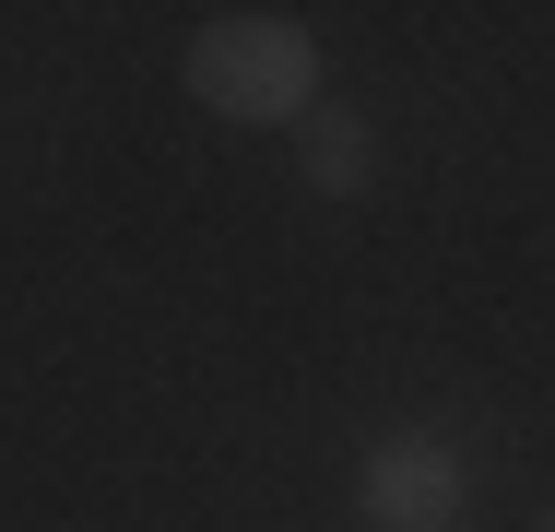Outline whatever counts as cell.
<instances>
[{"instance_id": "1", "label": "cell", "mask_w": 555, "mask_h": 532, "mask_svg": "<svg viewBox=\"0 0 555 532\" xmlns=\"http://www.w3.org/2000/svg\"><path fill=\"white\" fill-rule=\"evenodd\" d=\"M190 96L214 106V118H284L296 130L320 106V48L284 12H214L202 48H190Z\"/></svg>"}, {"instance_id": "2", "label": "cell", "mask_w": 555, "mask_h": 532, "mask_svg": "<svg viewBox=\"0 0 555 532\" xmlns=\"http://www.w3.org/2000/svg\"><path fill=\"white\" fill-rule=\"evenodd\" d=\"M354 509H366V532H449L461 521V449L449 438H378L354 473Z\"/></svg>"}, {"instance_id": "3", "label": "cell", "mask_w": 555, "mask_h": 532, "mask_svg": "<svg viewBox=\"0 0 555 532\" xmlns=\"http://www.w3.org/2000/svg\"><path fill=\"white\" fill-rule=\"evenodd\" d=\"M296 166H308V190H366L378 178V130L354 106H308L296 118Z\"/></svg>"}, {"instance_id": "4", "label": "cell", "mask_w": 555, "mask_h": 532, "mask_svg": "<svg viewBox=\"0 0 555 532\" xmlns=\"http://www.w3.org/2000/svg\"><path fill=\"white\" fill-rule=\"evenodd\" d=\"M544 532H555V521H544Z\"/></svg>"}]
</instances>
